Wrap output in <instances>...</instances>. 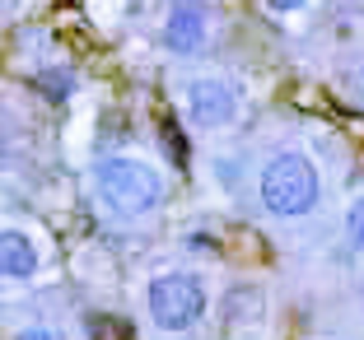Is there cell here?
<instances>
[{
	"label": "cell",
	"mask_w": 364,
	"mask_h": 340,
	"mask_svg": "<svg viewBox=\"0 0 364 340\" xmlns=\"http://www.w3.org/2000/svg\"><path fill=\"white\" fill-rule=\"evenodd\" d=\"M94 196L103 210L122 214V219H140V214H154L168 201V182L154 163L131 159V154H107L94 163Z\"/></svg>",
	"instance_id": "1"
},
{
	"label": "cell",
	"mask_w": 364,
	"mask_h": 340,
	"mask_svg": "<svg viewBox=\"0 0 364 340\" xmlns=\"http://www.w3.org/2000/svg\"><path fill=\"white\" fill-rule=\"evenodd\" d=\"M257 201L271 219H304L322 201V177L313 168V159L299 154V149L271 154L262 177H257Z\"/></svg>",
	"instance_id": "2"
},
{
	"label": "cell",
	"mask_w": 364,
	"mask_h": 340,
	"mask_svg": "<svg viewBox=\"0 0 364 340\" xmlns=\"http://www.w3.org/2000/svg\"><path fill=\"white\" fill-rule=\"evenodd\" d=\"M145 308H150V322L168 336H182L192 331L196 322L210 308V289L196 270H164L145 285Z\"/></svg>",
	"instance_id": "3"
},
{
	"label": "cell",
	"mask_w": 364,
	"mask_h": 340,
	"mask_svg": "<svg viewBox=\"0 0 364 340\" xmlns=\"http://www.w3.org/2000/svg\"><path fill=\"white\" fill-rule=\"evenodd\" d=\"M182 107H187V121L201 131H229L243 117V94H238L234 79L225 75H196L182 89Z\"/></svg>",
	"instance_id": "4"
},
{
	"label": "cell",
	"mask_w": 364,
	"mask_h": 340,
	"mask_svg": "<svg viewBox=\"0 0 364 340\" xmlns=\"http://www.w3.org/2000/svg\"><path fill=\"white\" fill-rule=\"evenodd\" d=\"M159 38L173 56H201L205 43H210V14H205V5L201 0H173L168 14H164Z\"/></svg>",
	"instance_id": "5"
},
{
	"label": "cell",
	"mask_w": 364,
	"mask_h": 340,
	"mask_svg": "<svg viewBox=\"0 0 364 340\" xmlns=\"http://www.w3.org/2000/svg\"><path fill=\"white\" fill-rule=\"evenodd\" d=\"M0 270H5V280H33L43 270V252H38L33 234H23V229L0 234Z\"/></svg>",
	"instance_id": "6"
},
{
	"label": "cell",
	"mask_w": 364,
	"mask_h": 340,
	"mask_svg": "<svg viewBox=\"0 0 364 340\" xmlns=\"http://www.w3.org/2000/svg\"><path fill=\"white\" fill-rule=\"evenodd\" d=\"M33 94H43L47 103H65V98L75 94V75L61 70V65H47V70L33 75Z\"/></svg>",
	"instance_id": "7"
},
{
	"label": "cell",
	"mask_w": 364,
	"mask_h": 340,
	"mask_svg": "<svg viewBox=\"0 0 364 340\" xmlns=\"http://www.w3.org/2000/svg\"><path fill=\"white\" fill-rule=\"evenodd\" d=\"M346 238H350V247L364 256V196H355L350 210H346Z\"/></svg>",
	"instance_id": "8"
},
{
	"label": "cell",
	"mask_w": 364,
	"mask_h": 340,
	"mask_svg": "<svg viewBox=\"0 0 364 340\" xmlns=\"http://www.w3.org/2000/svg\"><path fill=\"white\" fill-rule=\"evenodd\" d=\"M14 340H61V336H56L52 327H23V331H19Z\"/></svg>",
	"instance_id": "9"
},
{
	"label": "cell",
	"mask_w": 364,
	"mask_h": 340,
	"mask_svg": "<svg viewBox=\"0 0 364 340\" xmlns=\"http://www.w3.org/2000/svg\"><path fill=\"white\" fill-rule=\"evenodd\" d=\"M267 10H276V14H294V10H304L309 0H262Z\"/></svg>",
	"instance_id": "10"
},
{
	"label": "cell",
	"mask_w": 364,
	"mask_h": 340,
	"mask_svg": "<svg viewBox=\"0 0 364 340\" xmlns=\"http://www.w3.org/2000/svg\"><path fill=\"white\" fill-rule=\"evenodd\" d=\"M360 308H364V285H360Z\"/></svg>",
	"instance_id": "11"
}]
</instances>
